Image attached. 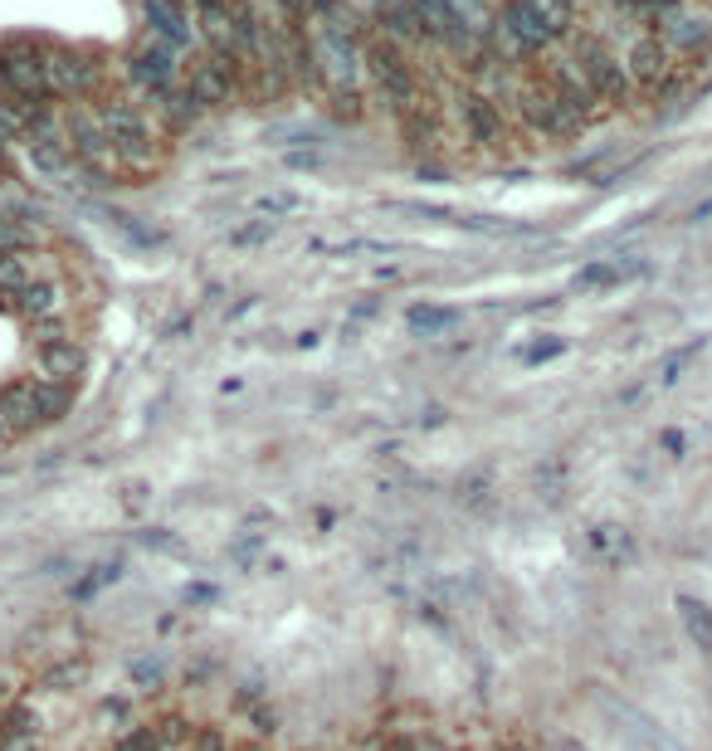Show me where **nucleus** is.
I'll use <instances>...</instances> for the list:
<instances>
[{
  "label": "nucleus",
  "mask_w": 712,
  "mask_h": 751,
  "mask_svg": "<svg viewBox=\"0 0 712 751\" xmlns=\"http://www.w3.org/2000/svg\"><path fill=\"white\" fill-rule=\"evenodd\" d=\"M74 405V385H54L44 375H25V381L0 385V415H6L10 435H30V429L59 420Z\"/></svg>",
  "instance_id": "nucleus-1"
},
{
  "label": "nucleus",
  "mask_w": 712,
  "mask_h": 751,
  "mask_svg": "<svg viewBox=\"0 0 712 751\" xmlns=\"http://www.w3.org/2000/svg\"><path fill=\"white\" fill-rule=\"evenodd\" d=\"M98 122H103V132L112 137V146H118V162L128 171H152L156 166V132H152V118H146L142 108H132V102L112 98L98 108Z\"/></svg>",
  "instance_id": "nucleus-2"
},
{
  "label": "nucleus",
  "mask_w": 712,
  "mask_h": 751,
  "mask_svg": "<svg viewBox=\"0 0 712 751\" xmlns=\"http://www.w3.org/2000/svg\"><path fill=\"white\" fill-rule=\"evenodd\" d=\"M0 94L25 98V102H50V54L40 40H6L0 44Z\"/></svg>",
  "instance_id": "nucleus-3"
},
{
  "label": "nucleus",
  "mask_w": 712,
  "mask_h": 751,
  "mask_svg": "<svg viewBox=\"0 0 712 751\" xmlns=\"http://www.w3.org/2000/svg\"><path fill=\"white\" fill-rule=\"evenodd\" d=\"M513 108H517V118H523L527 128L541 132V137H551V142H567V137H576V132L585 128V122L576 118V112L557 94H551L541 78H527V84H517Z\"/></svg>",
  "instance_id": "nucleus-4"
},
{
  "label": "nucleus",
  "mask_w": 712,
  "mask_h": 751,
  "mask_svg": "<svg viewBox=\"0 0 712 751\" xmlns=\"http://www.w3.org/2000/svg\"><path fill=\"white\" fill-rule=\"evenodd\" d=\"M64 137H69V152L78 156V166H84L88 176H112V171H122L118 146H112V137L103 132L98 112L74 108L69 118H64Z\"/></svg>",
  "instance_id": "nucleus-5"
},
{
  "label": "nucleus",
  "mask_w": 712,
  "mask_h": 751,
  "mask_svg": "<svg viewBox=\"0 0 712 751\" xmlns=\"http://www.w3.org/2000/svg\"><path fill=\"white\" fill-rule=\"evenodd\" d=\"M366 74L376 78V88L386 94V102H395L401 112H410L420 102V78L405 64V54L395 50L391 40H371L366 44Z\"/></svg>",
  "instance_id": "nucleus-6"
},
{
  "label": "nucleus",
  "mask_w": 712,
  "mask_h": 751,
  "mask_svg": "<svg viewBox=\"0 0 712 751\" xmlns=\"http://www.w3.org/2000/svg\"><path fill=\"white\" fill-rule=\"evenodd\" d=\"M180 64H176V54L166 50V44H156V40H138L128 50V84L138 88V94L146 98V102H156L162 94H172V88L180 84Z\"/></svg>",
  "instance_id": "nucleus-7"
},
{
  "label": "nucleus",
  "mask_w": 712,
  "mask_h": 751,
  "mask_svg": "<svg viewBox=\"0 0 712 751\" xmlns=\"http://www.w3.org/2000/svg\"><path fill=\"white\" fill-rule=\"evenodd\" d=\"M240 74H244V59H234V54H206V59H190L186 78L180 84L190 88V98L200 102V108H224V102L234 98V88H240Z\"/></svg>",
  "instance_id": "nucleus-8"
},
{
  "label": "nucleus",
  "mask_w": 712,
  "mask_h": 751,
  "mask_svg": "<svg viewBox=\"0 0 712 751\" xmlns=\"http://www.w3.org/2000/svg\"><path fill=\"white\" fill-rule=\"evenodd\" d=\"M84 347L74 341L69 323H54V327H35V367L44 381L54 385H74L84 375Z\"/></svg>",
  "instance_id": "nucleus-9"
},
{
  "label": "nucleus",
  "mask_w": 712,
  "mask_h": 751,
  "mask_svg": "<svg viewBox=\"0 0 712 751\" xmlns=\"http://www.w3.org/2000/svg\"><path fill=\"white\" fill-rule=\"evenodd\" d=\"M44 54H50V88H54V98H69V102H78V98H88V94H98V64L88 59L84 50H69V44H44Z\"/></svg>",
  "instance_id": "nucleus-10"
},
{
  "label": "nucleus",
  "mask_w": 712,
  "mask_h": 751,
  "mask_svg": "<svg viewBox=\"0 0 712 751\" xmlns=\"http://www.w3.org/2000/svg\"><path fill=\"white\" fill-rule=\"evenodd\" d=\"M142 20H146V40L166 44L172 54H186L190 44H196V25H190V10L186 0H142Z\"/></svg>",
  "instance_id": "nucleus-11"
},
{
  "label": "nucleus",
  "mask_w": 712,
  "mask_h": 751,
  "mask_svg": "<svg viewBox=\"0 0 712 751\" xmlns=\"http://www.w3.org/2000/svg\"><path fill=\"white\" fill-rule=\"evenodd\" d=\"M459 128L469 142L479 146H503L507 142V118H503V102L479 94V88H469V94L459 98Z\"/></svg>",
  "instance_id": "nucleus-12"
},
{
  "label": "nucleus",
  "mask_w": 712,
  "mask_h": 751,
  "mask_svg": "<svg viewBox=\"0 0 712 751\" xmlns=\"http://www.w3.org/2000/svg\"><path fill=\"white\" fill-rule=\"evenodd\" d=\"M10 307L30 323V333H35V327H54V323H64V289L44 273V279H35L25 293H15Z\"/></svg>",
  "instance_id": "nucleus-13"
},
{
  "label": "nucleus",
  "mask_w": 712,
  "mask_h": 751,
  "mask_svg": "<svg viewBox=\"0 0 712 751\" xmlns=\"http://www.w3.org/2000/svg\"><path fill=\"white\" fill-rule=\"evenodd\" d=\"M381 30H386L381 40H391L395 50H401V44H425L429 40V25H425L415 0H381Z\"/></svg>",
  "instance_id": "nucleus-14"
},
{
  "label": "nucleus",
  "mask_w": 712,
  "mask_h": 751,
  "mask_svg": "<svg viewBox=\"0 0 712 751\" xmlns=\"http://www.w3.org/2000/svg\"><path fill=\"white\" fill-rule=\"evenodd\" d=\"M35 279H44V269L35 264V254H0V298H15V293H25Z\"/></svg>",
  "instance_id": "nucleus-15"
},
{
  "label": "nucleus",
  "mask_w": 712,
  "mask_h": 751,
  "mask_svg": "<svg viewBox=\"0 0 712 751\" xmlns=\"http://www.w3.org/2000/svg\"><path fill=\"white\" fill-rule=\"evenodd\" d=\"M156 112H162V122H166L172 132H186V128H196V118H200L206 108H200V102L190 98V88H186V84H176L172 94L156 98Z\"/></svg>",
  "instance_id": "nucleus-16"
},
{
  "label": "nucleus",
  "mask_w": 712,
  "mask_h": 751,
  "mask_svg": "<svg viewBox=\"0 0 712 751\" xmlns=\"http://www.w3.org/2000/svg\"><path fill=\"white\" fill-rule=\"evenodd\" d=\"M405 323H410V333H425V337H445L449 327L463 323L459 307H439V303H415L410 313H405Z\"/></svg>",
  "instance_id": "nucleus-17"
},
{
  "label": "nucleus",
  "mask_w": 712,
  "mask_h": 751,
  "mask_svg": "<svg viewBox=\"0 0 712 751\" xmlns=\"http://www.w3.org/2000/svg\"><path fill=\"white\" fill-rule=\"evenodd\" d=\"M122 572H128V566H122V562H98V566H88V572H84V576H78L74 586H69V596H74V600H94L103 586H118V580H122Z\"/></svg>",
  "instance_id": "nucleus-18"
},
{
  "label": "nucleus",
  "mask_w": 712,
  "mask_h": 751,
  "mask_svg": "<svg viewBox=\"0 0 712 751\" xmlns=\"http://www.w3.org/2000/svg\"><path fill=\"white\" fill-rule=\"evenodd\" d=\"M254 210L264 215V220H278V215H298V210H308V200H303L298 191H269V196H259V200H254Z\"/></svg>",
  "instance_id": "nucleus-19"
},
{
  "label": "nucleus",
  "mask_w": 712,
  "mask_h": 751,
  "mask_svg": "<svg viewBox=\"0 0 712 751\" xmlns=\"http://www.w3.org/2000/svg\"><path fill=\"white\" fill-rule=\"evenodd\" d=\"M35 244V235H30L25 220H15V215L0 210V254H25V249Z\"/></svg>",
  "instance_id": "nucleus-20"
},
{
  "label": "nucleus",
  "mask_w": 712,
  "mask_h": 751,
  "mask_svg": "<svg viewBox=\"0 0 712 751\" xmlns=\"http://www.w3.org/2000/svg\"><path fill=\"white\" fill-rule=\"evenodd\" d=\"M274 235H278L274 220H250V225H240V230H230V244L234 249H259V244H269Z\"/></svg>",
  "instance_id": "nucleus-21"
},
{
  "label": "nucleus",
  "mask_w": 712,
  "mask_h": 751,
  "mask_svg": "<svg viewBox=\"0 0 712 751\" xmlns=\"http://www.w3.org/2000/svg\"><path fill=\"white\" fill-rule=\"evenodd\" d=\"M138 542L146 546V552H162V556H180V552H186V546H180V537H176V532H166V527L138 532Z\"/></svg>",
  "instance_id": "nucleus-22"
},
{
  "label": "nucleus",
  "mask_w": 712,
  "mask_h": 751,
  "mask_svg": "<svg viewBox=\"0 0 712 751\" xmlns=\"http://www.w3.org/2000/svg\"><path fill=\"white\" fill-rule=\"evenodd\" d=\"M215 596H220V590L206 586V580H200V586H186V606H210Z\"/></svg>",
  "instance_id": "nucleus-23"
},
{
  "label": "nucleus",
  "mask_w": 712,
  "mask_h": 751,
  "mask_svg": "<svg viewBox=\"0 0 712 751\" xmlns=\"http://www.w3.org/2000/svg\"><path fill=\"white\" fill-rule=\"evenodd\" d=\"M561 351V341H537L533 351H527V361H547V357H557Z\"/></svg>",
  "instance_id": "nucleus-24"
},
{
  "label": "nucleus",
  "mask_w": 712,
  "mask_h": 751,
  "mask_svg": "<svg viewBox=\"0 0 712 751\" xmlns=\"http://www.w3.org/2000/svg\"><path fill=\"white\" fill-rule=\"evenodd\" d=\"M288 166H322V156H313V152H288Z\"/></svg>",
  "instance_id": "nucleus-25"
},
{
  "label": "nucleus",
  "mask_w": 712,
  "mask_h": 751,
  "mask_svg": "<svg viewBox=\"0 0 712 751\" xmlns=\"http://www.w3.org/2000/svg\"><path fill=\"white\" fill-rule=\"evenodd\" d=\"M288 10H313V0H284Z\"/></svg>",
  "instance_id": "nucleus-26"
},
{
  "label": "nucleus",
  "mask_w": 712,
  "mask_h": 751,
  "mask_svg": "<svg viewBox=\"0 0 712 751\" xmlns=\"http://www.w3.org/2000/svg\"><path fill=\"white\" fill-rule=\"evenodd\" d=\"M15 435H10V425H6V415H0V444H10Z\"/></svg>",
  "instance_id": "nucleus-27"
},
{
  "label": "nucleus",
  "mask_w": 712,
  "mask_h": 751,
  "mask_svg": "<svg viewBox=\"0 0 712 751\" xmlns=\"http://www.w3.org/2000/svg\"><path fill=\"white\" fill-rule=\"evenodd\" d=\"M196 6H200V10H210V6H224V0H196Z\"/></svg>",
  "instance_id": "nucleus-28"
},
{
  "label": "nucleus",
  "mask_w": 712,
  "mask_h": 751,
  "mask_svg": "<svg viewBox=\"0 0 712 751\" xmlns=\"http://www.w3.org/2000/svg\"><path fill=\"white\" fill-rule=\"evenodd\" d=\"M0 162H6V132H0Z\"/></svg>",
  "instance_id": "nucleus-29"
},
{
  "label": "nucleus",
  "mask_w": 712,
  "mask_h": 751,
  "mask_svg": "<svg viewBox=\"0 0 712 751\" xmlns=\"http://www.w3.org/2000/svg\"><path fill=\"white\" fill-rule=\"evenodd\" d=\"M567 6H585V0H567Z\"/></svg>",
  "instance_id": "nucleus-30"
}]
</instances>
